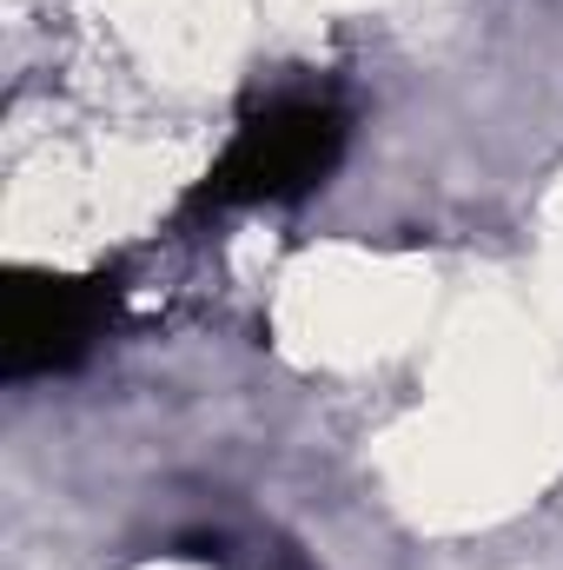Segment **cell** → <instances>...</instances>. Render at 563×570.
Listing matches in <instances>:
<instances>
[{
	"mask_svg": "<svg viewBox=\"0 0 563 570\" xmlns=\"http://www.w3.org/2000/svg\"><path fill=\"white\" fill-rule=\"evenodd\" d=\"M352 140V114L338 94L298 87V94H273L266 107H253L226 153L213 159V173L186 193L192 213H239V206H292L312 186L332 179V166L345 159Z\"/></svg>",
	"mask_w": 563,
	"mask_h": 570,
	"instance_id": "obj_1",
	"label": "cell"
},
{
	"mask_svg": "<svg viewBox=\"0 0 563 570\" xmlns=\"http://www.w3.org/2000/svg\"><path fill=\"white\" fill-rule=\"evenodd\" d=\"M120 292L113 279H67V273H13L0 298V379H53L87 365V352L107 338Z\"/></svg>",
	"mask_w": 563,
	"mask_h": 570,
	"instance_id": "obj_2",
	"label": "cell"
}]
</instances>
